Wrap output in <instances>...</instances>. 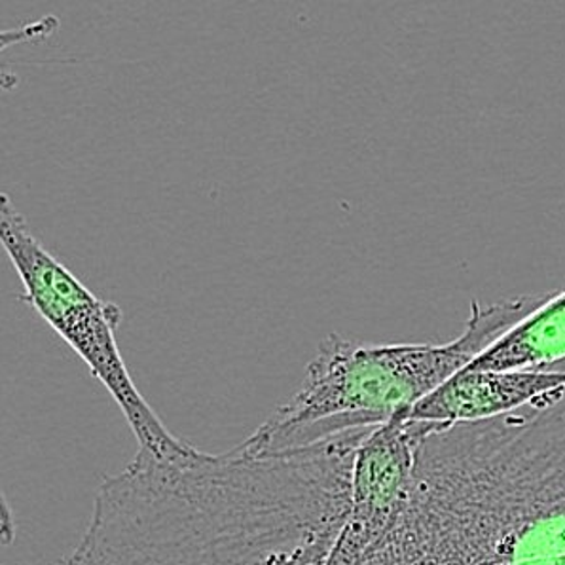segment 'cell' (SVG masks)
<instances>
[{"label":"cell","mask_w":565,"mask_h":565,"mask_svg":"<svg viewBox=\"0 0 565 565\" xmlns=\"http://www.w3.org/2000/svg\"><path fill=\"white\" fill-rule=\"evenodd\" d=\"M427 429L429 422L398 414L364 438L353 465L350 511L327 565H361L384 537L411 488Z\"/></svg>","instance_id":"obj_5"},{"label":"cell","mask_w":565,"mask_h":565,"mask_svg":"<svg viewBox=\"0 0 565 565\" xmlns=\"http://www.w3.org/2000/svg\"><path fill=\"white\" fill-rule=\"evenodd\" d=\"M565 387V369L461 371L404 417L431 424H467L503 416Z\"/></svg>","instance_id":"obj_6"},{"label":"cell","mask_w":565,"mask_h":565,"mask_svg":"<svg viewBox=\"0 0 565 565\" xmlns=\"http://www.w3.org/2000/svg\"><path fill=\"white\" fill-rule=\"evenodd\" d=\"M546 297L488 306L472 302L463 332L446 343L366 345L330 334L289 403L281 404L245 443L258 451L295 450L408 414L537 310Z\"/></svg>","instance_id":"obj_3"},{"label":"cell","mask_w":565,"mask_h":565,"mask_svg":"<svg viewBox=\"0 0 565 565\" xmlns=\"http://www.w3.org/2000/svg\"><path fill=\"white\" fill-rule=\"evenodd\" d=\"M565 369V290L548 295L537 310L491 343L463 371Z\"/></svg>","instance_id":"obj_7"},{"label":"cell","mask_w":565,"mask_h":565,"mask_svg":"<svg viewBox=\"0 0 565 565\" xmlns=\"http://www.w3.org/2000/svg\"><path fill=\"white\" fill-rule=\"evenodd\" d=\"M393 565H565V443L503 446L404 507Z\"/></svg>","instance_id":"obj_2"},{"label":"cell","mask_w":565,"mask_h":565,"mask_svg":"<svg viewBox=\"0 0 565 565\" xmlns=\"http://www.w3.org/2000/svg\"><path fill=\"white\" fill-rule=\"evenodd\" d=\"M374 429L281 451L242 443L160 459L139 448L99 486L81 543L57 565H327Z\"/></svg>","instance_id":"obj_1"},{"label":"cell","mask_w":565,"mask_h":565,"mask_svg":"<svg viewBox=\"0 0 565 565\" xmlns=\"http://www.w3.org/2000/svg\"><path fill=\"white\" fill-rule=\"evenodd\" d=\"M0 242L25 289L21 300L41 313L107 387L128 419L139 448L160 459L189 454L194 446L168 431L129 376L116 343L120 308L95 297L50 255L7 194L0 195Z\"/></svg>","instance_id":"obj_4"}]
</instances>
